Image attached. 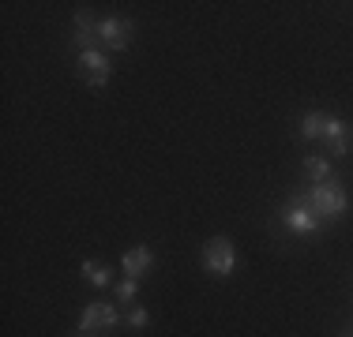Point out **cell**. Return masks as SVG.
Returning a JSON list of instances; mask_svg holds the SVG:
<instances>
[{"label": "cell", "instance_id": "6da1fadb", "mask_svg": "<svg viewBox=\"0 0 353 337\" xmlns=\"http://www.w3.org/2000/svg\"><path fill=\"white\" fill-rule=\"evenodd\" d=\"M305 202L327 221V217H342V214H346L350 195H346V188H342V180H327V184H312V188L305 191Z\"/></svg>", "mask_w": 353, "mask_h": 337}, {"label": "cell", "instance_id": "7a4b0ae2", "mask_svg": "<svg viewBox=\"0 0 353 337\" xmlns=\"http://www.w3.org/2000/svg\"><path fill=\"white\" fill-rule=\"evenodd\" d=\"M279 217H282V225H285V229H290L293 236H316L319 225H323V217H319L316 210L308 206L305 195H293V199L282 206Z\"/></svg>", "mask_w": 353, "mask_h": 337}, {"label": "cell", "instance_id": "3957f363", "mask_svg": "<svg viewBox=\"0 0 353 337\" xmlns=\"http://www.w3.org/2000/svg\"><path fill=\"white\" fill-rule=\"evenodd\" d=\"M203 270L214 277H230L237 270V243L230 236H214L203 243Z\"/></svg>", "mask_w": 353, "mask_h": 337}, {"label": "cell", "instance_id": "277c9868", "mask_svg": "<svg viewBox=\"0 0 353 337\" xmlns=\"http://www.w3.org/2000/svg\"><path fill=\"white\" fill-rule=\"evenodd\" d=\"M75 67H79V75L87 79L90 90H102L109 83V75H113V61H109L105 49H83V53H75Z\"/></svg>", "mask_w": 353, "mask_h": 337}, {"label": "cell", "instance_id": "5b68a950", "mask_svg": "<svg viewBox=\"0 0 353 337\" xmlns=\"http://www.w3.org/2000/svg\"><path fill=\"white\" fill-rule=\"evenodd\" d=\"M124 318H121V311L113 307V303H87L83 307V315H79V334H105V330H117Z\"/></svg>", "mask_w": 353, "mask_h": 337}, {"label": "cell", "instance_id": "8992f818", "mask_svg": "<svg viewBox=\"0 0 353 337\" xmlns=\"http://www.w3.org/2000/svg\"><path fill=\"white\" fill-rule=\"evenodd\" d=\"M132 19H121V15H109V19L98 23V45L105 53H124L132 45Z\"/></svg>", "mask_w": 353, "mask_h": 337}, {"label": "cell", "instance_id": "52a82bcc", "mask_svg": "<svg viewBox=\"0 0 353 337\" xmlns=\"http://www.w3.org/2000/svg\"><path fill=\"white\" fill-rule=\"evenodd\" d=\"M323 142H327V154H331V157H346L350 150H353V128H350V120H342V116H331V113H327Z\"/></svg>", "mask_w": 353, "mask_h": 337}, {"label": "cell", "instance_id": "ba28073f", "mask_svg": "<svg viewBox=\"0 0 353 337\" xmlns=\"http://www.w3.org/2000/svg\"><path fill=\"white\" fill-rule=\"evenodd\" d=\"M150 266H154V251L147 248V243H136V248H128L124 251V259H121V270H124V277H139L143 274H150Z\"/></svg>", "mask_w": 353, "mask_h": 337}, {"label": "cell", "instance_id": "9c48e42d", "mask_svg": "<svg viewBox=\"0 0 353 337\" xmlns=\"http://www.w3.org/2000/svg\"><path fill=\"white\" fill-rule=\"evenodd\" d=\"M98 23H102V19H94V15H90L87 12V8H83V12H75V49H79V53H83V49H102V45H98Z\"/></svg>", "mask_w": 353, "mask_h": 337}, {"label": "cell", "instance_id": "30bf717a", "mask_svg": "<svg viewBox=\"0 0 353 337\" xmlns=\"http://www.w3.org/2000/svg\"><path fill=\"white\" fill-rule=\"evenodd\" d=\"M79 277L87 285H94V289H109V285H113V270H109L105 263H98V259H83Z\"/></svg>", "mask_w": 353, "mask_h": 337}, {"label": "cell", "instance_id": "8fae6325", "mask_svg": "<svg viewBox=\"0 0 353 337\" xmlns=\"http://www.w3.org/2000/svg\"><path fill=\"white\" fill-rule=\"evenodd\" d=\"M323 128H327V113H319V109H312V113H305L301 116V124H297V135L301 139H323Z\"/></svg>", "mask_w": 353, "mask_h": 337}, {"label": "cell", "instance_id": "7c38bea8", "mask_svg": "<svg viewBox=\"0 0 353 337\" xmlns=\"http://www.w3.org/2000/svg\"><path fill=\"white\" fill-rule=\"evenodd\" d=\"M305 176H308L312 184H327V180H334V176H331V162H327L323 154H308V157H305Z\"/></svg>", "mask_w": 353, "mask_h": 337}, {"label": "cell", "instance_id": "4fadbf2b", "mask_svg": "<svg viewBox=\"0 0 353 337\" xmlns=\"http://www.w3.org/2000/svg\"><path fill=\"white\" fill-rule=\"evenodd\" d=\"M136 289H139L136 277H121V281L113 285V300L124 303V307H132V300H136Z\"/></svg>", "mask_w": 353, "mask_h": 337}, {"label": "cell", "instance_id": "5bb4252c", "mask_svg": "<svg viewBox=\"0 0 353 337\" xmlns=\"http://www.w3.org/2000/svg\"><path fill=\"white\" fill-rule=\"evenodd\" d=\"M124 326H132V330H147L150 326V311L136 303V307H128V315H124Z\"/></svg>", "mask_w": 353, "mask_h": 337}, {"label": "cell", "instance_id": "9a60e30c", "mask_svg": "<svg viewBox=\"0 0 353 337\" xmlns=\"http://www.w3.org/2000/svg\"><path fill=\"white\" fill-rule=\"evenodd\" d=\"M350 337H353V334H350Z\"/></svg>", "mask_w": 353, "mask_h": 337}, {"label": "cell", "instance_id": "2e32d148", "mask_svg": "<svg viewBox=\"0 0 353 337\" xmlns=\"http://www.w3.org/2000/svg\"><path fill=\"white\" fill-rule=\"evenodd\" d=\"M79 337H83V334H79Z\"/></svg>", "mask_w": 353, "mask_h": 337}]
</instances>
